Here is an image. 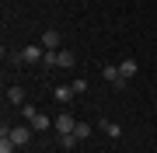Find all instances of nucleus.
Returning a JSON list of instances; mask_svg holds the SVG:
<instances>
[{
  "label": "nucleus",
  "mask_w": 157,
  "mask_h": 153,
  "mask_svg": "<svg viewBox=\"0 0 157 153\" xmlns=\"http://www.w3.org/2000/svg\"><path fill=\"white\" fill-rule=\"evenodd\" d=\"M56 129H59V136H67V132H73V129H77V122H73V118H70V115H67V111H63V115H59V118H56Z\"/></svg>",
  "instance_id": "nucleus-7"
},
{
  "label": "nucleus",
  "mask_w": 157,
  "mask_h": 153,
  "mask_svg": "<svg viewBox=\"0 0 157 153\" xmlns=\"http://www.w3.org/2000/svg\"><path fill=\"white\" fill-rule=\"evenodd\" d=\"M101 77H105L108 84H119V87H122V77H119V66H101Z\"/></svg>",
  "instance_id": "nucleus-10"
},
{
  "label": "nucleus",
  "mask_w": 157,
  "mask_h": 153,
  "mask_svg": "<svg viewBox=\"0 0 157 153\" xmlns=\"http://www.w3.org/2000/svg\"><path fill=\"white\" fill-rule=\"evenodd\" d=\"M14 150H17V143L4 132V136H0V153H14Z\"/></svg>",
  "instance_id": "nucleus-12"
},
{
  "label": "nucleus",
  "mask_w": 157,
  "mask_h": 153,
  "mask_svg": "<svg viewBox=\"0 0 157 153\" xmlns=\"http://www.w3.org/2000/svg\"><path fill=\"white\" fill-rule=\"evenodd\" d=\"M52 94H56V101H63V104H67V101H73V94H77V91H73L70 84H59V87H56Z\"/></svg>",
  "instance_id": "nucleus-8"
},
{
  "label": "nucleus",
  "mask_w": 157,
  "mask_h": 153,
  "mask_svg": "<svg viewBox=\"0 0 157 153\" xmlns=\"http://www.w3.org/2000/svg\"><path fill=\"white\" fill-rule=\"evenodd\" d=\"M4 132L17 143V146H25V143L32 139V129H28V125H11V129H4Z\"/></svg>",
  "instance_id": "nucleus-2"
},
{
  "label": "nucleus",
  "mask_w": 157,
  "mask_h": 153,
  "mask_svg": "<svg viewBox=\"0 0 157 153\" xmlns=\"http://www.w3.org/2000/svg\"><path fill=\"white\" fill-rule=\"evenodd\" d=\"M7 101H11V104H21L25 101V87H17V84L7 87Z\"/></svg>",
  "instance_id": "nucleus-11"
},
{
  "label": "nucleus",
  "mask_w": 157,
  "mask_h": 153,
  "mask_svg": "<svg viewBox=\"0 0 157 153\" xmlns=\"http://www.w3.org/2000/svg\"><path fill=\"white\" fill-rule=\"evenodd\" d=\"M98 129L105 132V136H112V139H119V136H122V129H119L112 118H101V122H98Z\"/></svg>",
  "instance_id": "nucleus-6"
},
{
  "label": "nucleus",
  "mask_w": 157,
  "mask_h": 153,
  "mask_svg": "<svg viewBox=\"0 0 157 153\" xmlns=\"http://www.w3.org/2000/svg\"><path fill=\"white\" fill-rule=\"evenodd\" d=\"M70 87H73V91H77V94H84V91H87V80H73Z\"/></svg>",
  "instance_id": "nucleus-16"
},
{
  "label": "nucleus",
  "mask_w": 157,
  "mask_h": 153,
  "mask_svg": "<svg viewBox=\"0 0 157 153\" xmlns=\"http://www.w3.org/2000/svg\"><path fill=\"white\" fill-rule=\"evenodd\" d=\"M73 63H77V56H73L70 49H59V56H56V66H63V70H70Z\"/></svg>",
  "instance_id": "nucleus-9"
},
{
  "label": "nucleus",
  "mask_w": 157,
  "mask_h": 153,
  "mask_svg": "<svg viewBox=\"0 0 157 153\" xmlns=\"http://www.w3.org/2000/svg\"><path fill=\"white\" fill-rule=\"evenodd\" d=\"M21 56H25V63H42L45 49H42V46H25V49H21Z\"/></svg>",
  "instance_id": "nucleus-4"
},
{
  "label": "nucleus",
  "mask_w": 157,
  "mask_h": 153,
  "mask_svg": "<svg viewBox=\"0 0 157 153\" xmlns=\"http://www.w3.org/2000/svg\"><path fill=\"white\" fill-rule=\"evenodd\" d=\"M39 46H42V49H59V46H63V38H59V31H56V28H45Z\"/></svg>",
  "instance_id": "nucleus-3"
},
{
  "label": "nucleus",
  "mask_w": 157,
  "mask_h": 153,
  "mask_svg": "<svg viewBox=\"0 0 157 153\" xmlns=\"http://www.w3.org/2000/svg\"><path fill=\"white\" fill-rule=\"evenodd\" d=\"M56 56H59V49H45V56H42V66H56Z\"/></svg>",
  "instance_id": "nucleus-13"
},
{
  "label": "nucleus",
  "mask_w": 157,
  "mask_h": 153,
  "mask_svg": "<svg viewBox=\"0 0 157 153\" xmlns=\"http://www.w3.org/2000/svg\"><path fill=\"white\" fill-rule=\"evenodd\" d=\"M73 136H77V139H87V136H91V125H87V122H77V129H73Z\"/></svg>",
  "instance_id": "nucleus-14"
},
{
  "label": "nucleus",
  "mask_w": 157,
  "mask_h": 153,
  "mask_svg": "<svg viewBox=\"0 0 157 153\" xmlns=\"http://www.w3.org/2000/svg\"><path fill=\"white\" fill-rule=\"evenodd\" d=\"M136 70H140L136 59H122V63H119V77H122V84H126L129 77H136Z\"/></svg>",
  "instance_id": "nucleus-5"
},
{
  "label": "nucleus",
  "mask_w": 157,
  "mask_h": 153,
  "mask_svg": "<svg viewBox=\"0 0 157 153\" xmlns=\"http://www.w3.org/2000/svg\"><path fill=\"white\" fill-rule=\"evenodd\" d=\"M25 118H28V125H32V129L35 132H42V129H49V115H42V111H35V108H28V104H25Z\"/></svg>",
  "instance_id": "nucleus-1"
},
{
  "label": "nucleus",
  "mask_w": 157,
  "mask_h": 153,
  "mask_svg": "<svg viewBox=\"0 0 157 153\" xmlns=\"http://www.w3.org/2000/svg\"><path fill=\"white\" fill-rule=\"evenodd\" d=\"M59 143H63V150H73V146H77V136L67 132V136H59Z\"/></svg>",
  "instance_id": "nucleus-15"
}]
</instances>
